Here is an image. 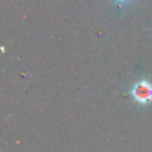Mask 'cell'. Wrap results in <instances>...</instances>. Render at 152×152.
Listing matches in <instances>:
<instances>
[{"instance_id":"1","label":"cell","mask_w":152,"mask_h":152,"mask_svg":"<svg viewBox=\"0 0 152 152\" xmlns=\"http://www.w3.org/2000/svg\"><path fill=\"white\" fill-rule=\"evenodd\" d=\"M131 94L135 102L140 104H147L152 102V83L142 78L133 84Z\"/></svg>"},{"instance_id":"2","label":"cell","mask_w":152,"mask_h":152,"mask_svg":"<svg viewBox=\"0 0 152 152\" xmlns=\"http://www.w3.org/2000/svg\"><path fill=\"white\" fill-rule=\"evenodd\" d=\"M118 1H126V0H118Z\"/></svg>"}]
</instances>
